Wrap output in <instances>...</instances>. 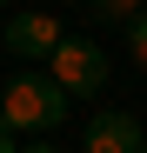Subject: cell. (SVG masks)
I'll list each match as a JSON object with an SVG mask.
<instances>
[{"label":"cell","mask_w":147,"mask_h":153,"mask_svg":"<svg viewBox=\"0 0 147 153\" xmlns=\"http://www.w3.org/2000/svg\"><path fill=\"white\" fill-rule=\"evenodd\" d=\"M0 153H20V133H14V126H0Z\"/></svg>","instance_id":"7"},{"label":"cell","mask_w":147,"mask_h":153,"mask_svg":"<svg viewBox=\"0 0 147 153\" xmlns=\"http://www.w3.org/2000/svg\"><path fill=\"white\" fill-rule=\"evenodd\" d=\"M80 146H87V153H140V146H147V120L120 113V107H100V113L87 120Z\"/></svg>","instance_id":"4"},{"label":"cell","mask_w":147,"mask_h":153,"mask_svg":"<svg viewBox=\"0 0 147 153\" xmlns=\"http://www.w3.org/2000/svg\"><path fill=\"white\" fill-rule=\"evenodd\" d=\"M20 153H60V146H47V140H34V146H20Z\"/></svg>","instance_id":"8"},{"label":"cell","mask_w":147,"mask_h":153,"mask_svg":"<svg viewBox=\"0 0 147 153\" xmlns=\"http://www.w3.org/2000/svg\"><path fill=\"white\" fill-rule=\"evenodd\" d=\"M0 40H7V53H14L20 67H34V60H47V53H54L67 33H60V20H54V13L27 7V13H7V20H0Z\"/></svg>","instance_id":"3"},{"label":"cell","mask_w":147,"mask_h":153,"mask_svg":"<svg viewBox=\"0 0 147 153\" xmlns=\"http://www.w3.org/2000/svg\"><path fill=\"white\" fill-rule=\"evenodd\" d=\"M140 7H147V0H87V13H94V20H107V27H127Z\"/></svg>","instance_id":"5"},{"label":"cell","mask_w":147,"mask_h":153,"mask_svg":"<svg viewBox=\"0 0 147 153\" xmlns=\"http://www.w3.org/2000/svg\"><path fill=\"white\" fill-rule=\"evenodd\" d=\"M0 20H7V0H0Z\"/></svg>","instance_id":"9"},{"label":"cell","mask_w":147,"mask_h":153,"mask_svg":"<svg viewBox=\"0 0 147 153\" xmlns=\"http://www.w3.org/2000/svg\"><path fill=\"white\" fill-rule=\"evenodd\" d=\"M67 87L54 80V73H34V67H20L7 93H0V126H14V133H54V126L67 120Z\"/></svg>","instance_id":"1"},{"label":"cell","mask_w":147,"mask_h":153,"mask_svg":"<svg viewBox=\"0 0 147 153\" xmlns=\"http://www.w3.org/2000/svg\"><path fill=\"white\" fill-rule=\"evenodd\" d=\"M140 153H147V146H140Z\"/></svg>","instance_id":"11"},{"label":"cell","mask_w":147,"mask_h":153,"mask_svg":"<svg viewBox=\"0 0 147 153\" xmlns=\"http://www.w3.org/2000/svg\"><path fill=\"white\" fill-rule=\"evenodd\" d=\"M127 53H134V60L147 67V7H140V13L127 20Z\"/></svg>","instance_id":"6"},{"label":"cell","mask_w":147,"mask_h":153,"mask_svg":"<svg viewBox=\"0 0 147 153\" xmlns=\"http://www.w3.org/2000/svg\"><path fill=\"white\" fill-rule=\"evenodd\" d=\"M47 73L74 93V100H94L107 87V47H94V40H80V33H67L54 53H47Z\"/></svg>","instance_id":"2"},{"label":"cell","mask_w":147,"mask_h":153,"mask_svg":"<svg viewBox=\"0 0 147 153\" xmlns=\"http://www.w3.org/2000/svg\"><path fill=\"white\" fill-rule=\"evenodd\" d=\"M0 93H7V87H0Z\"/></svg>","instance_id":"10"}]
</instances>
